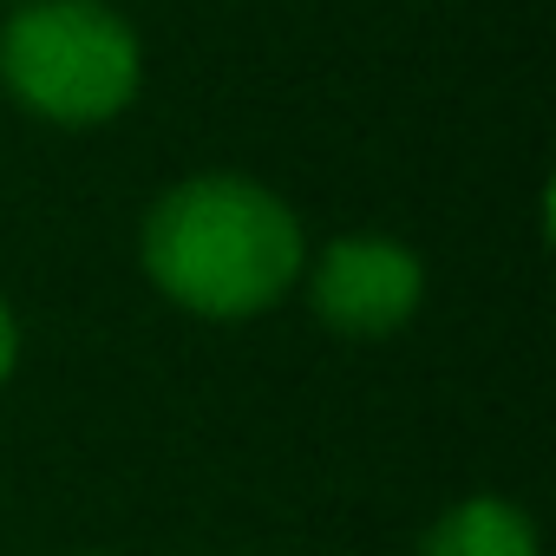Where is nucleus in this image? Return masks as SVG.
<instances>
[{
    "label": "nucleus",
    "mask_w": 556,
    "mask_h": 556,
    "mask_svg": "<svg viewBox=\"0 0 556 556\" xmlns=\"http://www.w3.org/2000/svg\"><path fill=\"white\" fill-rule=\"evenodd\" d=\"M14 374H21V315H14L8 295H0V393H8Z\"/></svg>",
    "instance_id": "39448f33"
},
{
    "label": "nucleus",
    "mask_w": 556,
    "mask_h": 556,
    "mask_svg": "<svg viewBox=\"0 0 556 556\" xmlns=\"http://www.w3.org/2000/svg\"><path fill=\"white\" fill-rule=\"evenodd\" d=\"M295 295L315 308V321L334 341H361V348L393 341L426 308V262L413 242H400L387 229H354V236L308 249Z\"/></svg>",
    "instance_id": "7ed1b4c3"
},
{
    "label": "nucleus",
    "mask_w": 556,
    "mask_h": 556,
    "mask_svg": "<svg viewBox=\"0 0 556 556\" xmlns=\"http://www.w3.org/2000/svg\"><path fill=\"white\" fill-rule=\"evenodd\" d=\"M151 289L197 321H255L302 289L308 229L282 190L242 170H197L151 197L138 223Z\"/></svg>",
    "instance_id": "f257e3e1"
},
{
    "label": "nucleus",
    "mask_w": 556,
    "mask_h": 556,
    "mask_svg": "<svg viewBox=\"0 0 556 556\" xmlns=\"http://www.w3.org/2000/svg\"><path fill=\"white\" fill-rule=\"evenodd\" d=\"M413 556H543V536H536V517L517 497L471 491V497L445 504L426 523Z\"/></svg>",
    "instance_id": "20e7f679"
},
{
    "label": "nucleus",
    "mask_w": 556,
    "mask_h": 556,
    "mask_svg": "<svg viewBox=\"0 0 556 556\" xmlns=\"http://www.w3.org/2000/svg\"><path fill=\"white\" fill-rule=\"evenodd\" d=\"M0 86L60 131H92L131 112L144 40L112 0H21L0 21Z\"/></svg>",
    "instance_id": "f03ea898"
}]
</instances>
